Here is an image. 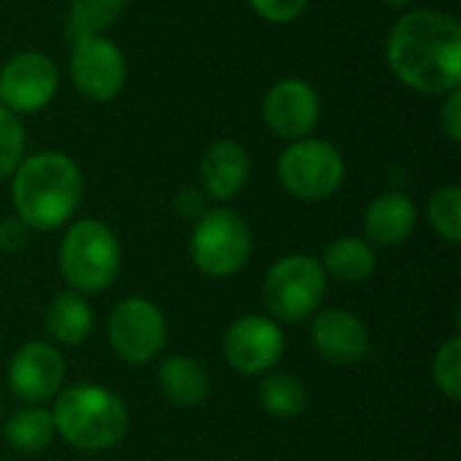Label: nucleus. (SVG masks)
<instances>
[{"instance_id": "nucleus-1", "label": "nucleus", "mask_w": 461, "mask_h": 461, "mask_svg": "<svg viewBox=\"0 0 461 461\" xmlns=\"http://www.w3.org/2000/svg\"><path fill=\"white\" fill-rule=\"evenodd\" d=\"M386 59L394 76L424 95H448L461 78V27L456 16L419 8L389 32Z\"/></svg>"}, {"instance_id": "nucleus-2", "label": "nucleus", "mask_w": 461, "mask_h": 461, "mask_svg": "<svg viewBox=\"0 0 461 461\" xmlns=\"http://www.w3.org/2000/svg\"><path fill=\"white\" fill-rule=\"evenodd\" d=\"M11 197L16 216L35 232H49L70 221L84 194L78 165L59 151H38L11 173Z\"/></svg>"}, {"instance_id": "nucleus-3", "label": "nucleus", "mask_w": 461, "mask_h": 461, "mask_svg": "<svg viewBox=\"0 0 461 461\" xmlns=\"http://www.w3.org/2000/svg\"><path fill=\"white\" fill-rule=\"evenodd\" d=\"M54 429L78 451H108L130 429V413L122 397L97 384H76L54 397Z\"/></svg>"}, {"instance_id": "nucleus-4", "label": "nucleus", "mask_w": 461, "mask_h": 461, "mask_svg": "<svg viewBox=\"0 0 461 461\" xmlns=\"http://www.w3.org/2000/svg\"><path fill=\"white\" fill-rule=\"evenodd\" d=\"M122 267V246L113 230L97 219L73 221L59 243V270L78 294L105 292Z\"/></svg>"}, {"instance_id": "nucleus-5", "label": "nucleus", "mask_w": 461, "mask_h": 461, "mask_svg": "<svg viewBox=\"0 0 461 461\" xmlns=\"http://www.w3.org/2000/svg\"><path fill=\"white\" fill-rule=\"evenodd\" d=\"M189 254L200 273L211 278H230L240 273L251 257V230L230 208L205 211L194 221Z\"/></svg>"}, {"instance_id": "nucleus-6", "label": "nucleus", "mask_w": 461, "mask_h": 461, "mask_svg": "<svg viewBox=\"0 0 461 461\" xmlns=\"http://www.w3.org/2000/svg\"><path fill=\"white\" fill-rule=\"evenodd\" d=\"M327 292V273L308 254L281 257L265 276L262 300L273 319L303 321L319 311Z\"/></svg>"}, {"instance_id": "nucleus-7", "label": "nucleus", "mask_w": 461, "mask_h": 461, "mask_svg": "<svg viewBox=\"0 0 461 461\" xmlns=\"http://www.w3.org/2000/svg\"><path fill=\"white\" fill-rule=\"evenodd\" d=\"M276 170L281 186L292 197L305 203H319L332 197L346 178V162L340 151L319 138L292 140V146L281 151Z\"/></svg>"}, {"instance_id": "nucleus-8", "label": "nucleus", "mask_w": 461, "mask_h": 461, "mask_svg": "<svg viewBox=\"0 0 461 461\" xmlns=\"http://www.w3.org/2000/svg\"><path fill=\"white\" fill-rule=\"evenodd\" d=\"M108 343L127 365H149L167 343V321L146 297L122 300L108 316Z\"/></svg>"}, {"instance_id": "nucleus-9", "label": "nucleus", "mask_w": 461, "mask_h": 461, "mask_svg": "<svg viewBox=\"0 0 461 461\" xmlns=\"http://www.w3.org/2000/svg\"><path fill=\"white\" fill-rule=\"evenodd\" d=\"M70 78L76 89L92 103L113 100L127 78L122 49L103 35H81L70 51Z\"/></svg>"}, {"instance_id": "nucleus-10", "label": "nucleus", "mask_w": 461, "mask_h": 461, "mask_svg": "<svg viewBox=\"0 0 461 461\" xmlns=\"http://www.w3.org/2000/svg\"><path fill=\"white\" fill-rule=\"evenodd\" d=\"M286 338L276 319L270 316H240L230 324L221 340V351L227 365L240 375H265L270 373L284 354Z\"/></svg>"}, {"instance_id": "nucleus-11", "label": "nucleus", "mask_w": 461, "mask_h": 461, "mask_svg": "<svg viewBox=\"0 0 461 461\" xmlns=\"http://www.w3.org/2000/svg\"><path fill=\"white\" fill-rule=\"evenodd\" d=\"M57 65L41 51H22L0 70V105L11 113H38L57 95Z\"/></svg>"}, {"instance_id": "nucleus-12", "label": "nucleus", "mask_w": 461, "mask_h": 461, "mask_svg": "<svg viewBox=\"0 0 461 461\" xmlns=\"http://www.w3.org/2000/svg\"><path fill=\"white\" fill-rule=\"evenodd\" d=\"M65 381L62 354L43 340L24 343L8 362V386L14 397L27 405L49 402L59 394Z\"/></svg>"}, {"instance_id": "nucleus-13", "label": "nucleus", "mask_w": 461, "mask_h": 461, "mask_svg": "<svg viewBox=\"0 0 461 461\" xmlns=\"http://www.w3.org/2000/svg\"><path fill=\"white\" fill-rule=\"evenodd\" d=\"M321 103L316 89L303 78H281L276 81L262 103V119L267 130L278 138L300 140L313 132L319 124Z\"/></svg>"}, {"instance_id": "nucleus-14", "label": "nucleus", "mask_w": 461, "mask_h": 461, "mask_svg": "<svg viewBox=\"0 0 461 461\" xmlns=\"http://www.w3.org/2000/svg\"><path fill=\"white\" fill-rule=\"evenodd\" d=\"M311 343L324 362L357 365L370 351V332L359 316L343 308L316 313L311 324Z\"/></svg>"}, {"instance_id": "nucleus-15", "label": "nucleus", "mask_w": 461, "mask_h": 461, "mask_svg": "<svg viewBox=\"0 0 461 461\" xmlns=\"http://www.w3.org/2000/svg\"><path fill=\"white\" fill-rule=\"evenodd\" d=\"M251 173V157L238 140H216L200 159L203 189L213 200H232L243 192Z\"/></svg>"}, {"instance_id": "nucleus-16", "label": "nucleus", "mask_w": 461, "mask_h": 461, "mask_svg": "<svg viewBox=\"0 0 461 461\" xmlns=\"http://www.w3.org/2000/svg\"><path fill=\"white\" fill-rule=\"evenodd\" d=\"M416 227V205L402 192H386L375 197L365 213V232L370 246L394 249L411 238Z\"/></svg>"}, {"instance_id": "nucleus-17", "label": "nucleus", "mask_w": 461, "mask_h": 461, "mask_svg": "<svg viewBox=\"0 0 461 461\" xmlns=\"http://www.w3.org/2000/svg\"><path fill=\"white\" fill-rule=\"evenodd\" d=\"M159 389L162 394L178 405V408H194L203 405L211 394V378L208 370L186 354L178 357H167L159 365Z\"/></svg>"}, {"instance_id": "nucleus-18", "label": "nucleus", "mask_w": 461, "mask_h": 461, "mask_svg": "<svg viewBox=\"0 0 461 461\" xmlns=\"http://www.w3.org/2000/svg\"><path fill=\"white\" fill-rule=\"evenodd\" d=\"M95 330V316L84 294L65 289L51 297L46 308V332L62 346L84 343Z\"/></svg>"}, {"instance_id": "nucleus-19", "label": "nucleus", "mask_w": 461, "mask_h": 461, "mask_svg": "<svg viewBox=\"0 0 461 461\" xmlns=\"http://www.w3.org/2000/svg\"><path fill=\"white\" fill-rule=\"evenodd\" d=\"M324 273L343 284H362L375 273V249L362 238H338L319 259Z\"/></svg>"}, {"instance_id": "nucleus-20", "label": "nucleus", "mask_w": 461, "mask_h": 461, "mask_svg": "<svg viewBox=\"0 0 461 461\" xmlns=\"http://www.w3.org/2000/svg\"><path fill=\"white\" fill-rule=\"evenodd\" d=\"M257 394L262 411L278 421L300 419L308 411V389L292 373H265Z\"/></svg>"}, {"instance_id": "nucleus-21", "label": "nucleus", "mask_w": 461, "mask_h": 461, "mask_svg": "<svg viewBox=\"0 0 461 461\" xmlns=\"http://www.w3.org/2000/svg\"><path fill=\"white\" fill-rule=\"evenodd\" d=\"M5 443L22 454H41L51 446L57 429H54V419L51 411H43L38 405L22 408L16 411L8 421H5Z\"/></svg>"}, {"instance_id": "nucleus-22", "label": "nucleus", "mask_w": 461, "mask_h": 461, "mask_svg": "<svg viewBox=\"0 0 461 461\" xmlns=\"http://www.w3.org/2000/svg\"><path fill=\"white\" fill-rule=\"evenodd\" d=\"M124 11V0H70V32L73 41L81 35H100Z\"/></svg>"}, {"instance_id": "nucleus-23", "label": "nucleus", "mask_w": 461, "mask_h": 461, "mask_svg": "<svg viewBox=\"0 0 461 461\" xmlns=\"http://www.w3.org/2000/svg\"><path fill=\"white\" fill-rule=\"evenodd\" d=\"M427 219L432 224V230L448 240V243H459L461 240V189L456 184L443 186L432 194L429 205H427Z\"/></svg>"}, {"instance_id": "nucleus-24", "label": "nucleus", "mask_w": 461, "mask_h": 461, "mask_svg": "<svg viewBox=\"0 0 461 461\" xmlns=\"http://www.w3.org/2000/svg\"><path fill=\"white\" fill-rule=\"evenodd\" d=\"M432 378L448 400H461V340H446L432 362Z\"/></svg>"}, {"instance_id": "nucleus-25", "label": "nucleus", "mask_w": 461, "mask_h": 461, "mask_svg": "<svg viewBox=\"0 0 461 461\" xmlns=\"http://www.w3.org/2000/svg\"><path fill=\"white\" fill-rule=\"evenodd\" d=\"M24 159V127L16 113L0 105V181L8 178Z\"/></svg>"}, {"instance_id": "nucleus-26", "label": "nucleus", "mask_w": 461, "mask_h": 461, "mask_svg": "<svg viewBox=\"0 0 461 461\" xmlns=\"http://www.w3.org/2000/svg\"><path fill=\"white\" fill-rule=\"evenodd\" d=\"M249 3L262 19L273 24H286V22L300 19L311 0H249Z\"/></svg>"}, {"instance_id": "nucleus-27", "label": "nucleus", "mask_w": 461, "mask_h": 461, "mask_svg": "<svg viewBox=\"0 0 461 461\" xmlns=\"http://www.w3.org/2000/svg\"><path fill=\"white\" fill-rule=\"evenodd\" d=\"M30 227L19 219V216H8L0 221V251L5 254H19L24 251L27 240H30Z\"/></svg>"}, {"instance_id": "nucleus-28", "label": "nucleus", "mask_w": 461, "mask_h": 461, "mask_svg": "<svg viewBox=\"0 0 461 461\" xmlns=\"http://www.w3.org/2000/svg\"><path fill=\"white\" fill-rule=\"evenodd\" d=\"M440 122H443V130L446 135L459 143L461 140V92L459 86L451 89L446 95V103H443V111H440Z\"/></svg>"}, {"instance_id": "nucleus-29", "label": "nucleus", "mask_w": 461, "mask_h": 461, "mask_svg": "<svg viewBox=\"0 0 461 461\" xmlns=\"http://www.w3.org/2000/svg\"><path fill=\"white\" fill-rule=\"evenodd\" d=\"M176 208H178V213L181 216H189V219H200L203 213H205V200H203V194L197 192V189H192V186H186V189H181L178 192V197H176Z\"/></svg>"}, {"instance_id": "nucleus-30", "label": "nucleus", "mask_w": 461, "mask_h": 461, "mask_svg": "<svg viewBox=\"0 0 461 461\" xmlns=\"http://www.w3.org/2000/svg\"><path fill=\"white\" fill-rule=\"evenodd\" d=\"M384 5H392V8H402V5H411L413 0H381Z\"/></svg>"}, {"instance_id": "nucleus-31", "label": "nucleus", "mask_w": 461, "mask_h": 461, "mask_svg": "<svg viewBox=\"0 0 461 461\" xmlns=\"http://www.w3.org/2000/svg\"><path fill=\"white\" fill-rule=\"evenodd\" d=\"M0 419H3V405H0Z\"/></svg>"}]
</instances>
